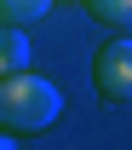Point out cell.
<instances>
[{"mask_svg":"<svg viewBox=\"0 0 132 150\" xmlns=\"http://www.w3.org/2000/svg\"><path fill=\"white\" fill-rule=\"evenodd\" d=\"M63 115V93H57L46 75H29V69H17V75H0V133H46Z\"/></svg>","mask_w":132,"mask_h":150,"instance_id":"cell-1","label":"cell"},{"mask_svg":"<svg viewBox=\"0 0 132 150\" xmlns=\"http://www.w3.org/2000/svg\"><path fill=\"white\" fill-rule=\"evenodd\" d=\"M92 93L103 104H132V35H115L92 52Z\"/></svg>","mask_w":132,"mask_h":150,"instance_id":"cell-2","label":"cell"},{"mask_svg":"<svg viewBox=\"0 0 132 150\" xmlns=\"http://www.w3.org/2000/svg\"><path fill=\"white\" fill-rule=\"evenodd\" d=\"M52 12V0H0V29H29Z\"/></svg>","mask_w":132,"mask_h":150,"instance_id":"cell-3","label":"cell"},{"mask_svg":"<svg viewBox=\"0 0 132 150\" xmlns=\"http://www.w3.org/2000/svg\"><path fill=\"white\" fill-rule=\"evenodd\" d=\"M29 69V29H0V75Z\"/></svg>","mask_w":132,"mask_h":150,"instance_id":"cell-4","label":"cell"},{"mask_svg":"<svg viewBox=\"0 0 132 150\" xmlns=\"http://www.w3.org/2000/svg\"><path fill=\"white\" fill-rule=\"evenodd\" d=\"M86 6V18L109 23V29H132V0H80Z\"/></svg>","mask_w":132,"mask_h":150,"instance_id":"cell-5","label":"cell"},{"mask_svg":"<svg viewBox=\"0 0 132 150\" xmlns=\"http://www.w3.org/2000/svg\"><path fill=\"white\" fill-rule=\"evenodd\" d=\"M0 150H17V139H12V133H0Z\"/></svg>","mask_w":132,"mask_h":150,"instance_id":"cell-6","label":"cell"}]
</instances>
